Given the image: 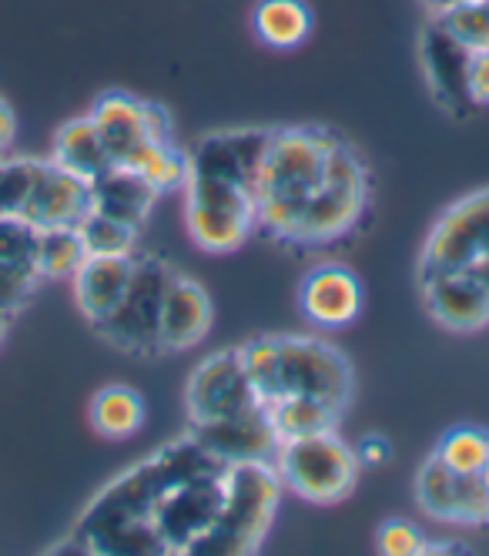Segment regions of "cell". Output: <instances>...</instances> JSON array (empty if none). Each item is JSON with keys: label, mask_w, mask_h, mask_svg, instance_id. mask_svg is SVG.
Masks as SVG:
<instances>
[{"label": "cell", "mask_w": 489, "mask_h": 556, "mask_svg": "<svg viewBox=\"0 0 489 556\" xmlns=\"http://www.w3.org/2000/svg\"><path fill=\"white\" fill-rule=\"evenodd\" d=\"M268 422L278 435V443L296 440V435L322 432V429H339L346 409L322 403V400H305V395H289V400L265 403Z\"/></svg>", "instance_id": "603a6c76"}, {"label": "cell", "mask_w": 489, "mask_h": 556, "mask_svg": "<svg viewBox=\"0 0 489 556\" xmlns=\"http://www.w3.org/2000/svg\"><path fill=\"white\" fill-rule=\"evenodd\" d=\"M281 490H292L312 506H339L359 486V453L342 440L339 429H322L278 443L272 459Z\"/></svg>", "instance_id": "8992f818"}, {"label": "cell", "mask_w": 489, "mask_h": 556, "mask_svg": "<svg viewBox=\"0 0 489 556\" xmlns=\"http://www.w3.org/2000/svg\"><path fill=\"white\" fill-rule=\"evenodd\" d=\"M8 326H11V319L8 315H0V342H4V336H8Z\"/></svg>", "instance_id": "836d02e7"}, {"label": "cell", "mask_w": 489, "mask_h": 556, "mask_svg": "<svg viewBox=\"0 0 489 556\" xmlns=\"http://www.w3.org/2000/svg\"><path fill=\"white\" fill-rule=\"evenodd\" d=\"M272 128L205 135L188 154L185 228L209 255H231L255 235V181Z\"/></svg>", "instance_id": "3957f363"}, {"label": "cell", "mask_w": 489, "mask_h": 556, "mask_svg": "<svg viewBox=\"0 0 489 556\" xmlns=\"http://www.w3.org/2000/svg\"><path fill=\"white\" fill-rule=\"evenodd\" d=\"M88 258V249L80 242L77 228H48L37 235V275L45 278H71L80 262Z\"/></svg>", "instance_id": "cb8c5ba5"}, {"label": "cell", "mask_w": 489, "mask_h": 556, "mask_svg": "<svg viewBox=\"0 0 489 556\" xmlns=\"http://www.w3.org/2000/svg\"><path fill=\"white\" fill-rule=\"evenodd\" d=\"M228 463L188 429L111 480L80 513L54 553L95 556H191L225 503Z\"/></svg>", "instance_id": "6da1fadb"}, {"label": "cell", "mask_w": 489, "mask_h": 556, "mask_svg": "<svg viewBox=\"0 0 489 556\" xmlns=\"http://www.w3.org/2000/svg\"><path fill=\"white\" fill-rule=\"evenodd\" d=\"M432 456L463 476H479L482 463L489 459V432L479 426H453L439 435Z\"/></svg>", "instance_id": "484cf974"}, {"label": "cell", "mask_w": 489, "mask_h": 556, "mask_svg": "<svg viewBox=\"0 0 489 556\" xmlns=\"http://www.w3.org/2000/svg\"><path fill=\"white\" fill-rule=\"evenodd\" d=\"M161 191L145 181L138 172L111 165L95 185H91V208L101 215H111L117 222H128L145 228V222L151 218L154 205H158Z\"/></svg>", "instance_id": "d6986e66"}, {"label": "cell", "mask_w": 489, "mask_h": 556, "mask_svg": "<svg viewBox=\"0 0 489 556\" xmlns=\"http://www.w3.org/2000/svg\"><path fill=\"white\" fill-rule=\"evenodd\" d=\"M135 271V255H88L80 268L71 275L74 282V302L88 326L104 323L108 315L125 299L128 282Z\"/></svg>", "instance_id": "ac0fdd59"}, {"label": "cell", "mask_w": 489, "mask_h": 556, "mask_svg": "<svg viewBox=\"0 0 489 556\" xmlns=\"http://www.w3.org/2000/svg\"><path fill=\"white\" fill-rule=\"evenodd\" d=\"M413 493L419 509L439 523H463V527L489 523V490L482 486L479 476H463L436 456H429L416 469Z\"/></svg>", "instance_id": "8fae6325"}, {"label": "cell", "mask_w": 489, "mask_h": 556, "mask_svg": "<svg viewBox=\"0 0 489 556\" xmlns=\"http://www.w3.org/2000/svg\"><path fill=\"white\" fill-rule=\"evenodd\" d=\"M419 4L432 14V17H439L442 11H450V8H456V4H463V0H419Z\"/></svg>", "instance_id": "1f68e13d"}, {"label": "cell", "mask_w": 489, "mask_h": 556, "mask_svg": "<svg viewBox=\"0 0 489 556\" xmlns=\"http://www.w3.org/2000/svg\"><path fill=\"white\" fill-rule=\"evenodd\" d=\"M14 138H17V114H14L11 101L0 94V154L11 151Z\"/></svg>", "instance_id": "4dcf8cb0"}, {"label": "cell", "mask_w": 489, "mask_h": 556, "mask_svg": "<svg viewBox=\"0 0 489 556\" xmlns=\"http://www.w3.org/2000/svg\"><path fill=\"white\" fill-rule=\"evenodd\" d=\"M469 101L473 108H489V51L469 58Z\"/></svg>", "instance_id": "f1b7e54d"}, {"label": "cell", "mask_w": 489, "mask_h": 556, "mask_svg": "<svg viewBox=\"0 0 489 556\" xmlns=\"http://www.w3.org/2000/svg\"><path fill=\"white\" fill-rule=\"evenodd\" d=\"M148 419V406H145V395L125 382H111L101 386L91 395V406H88V422L98 435L104 440H131L145 429Z\"/></svg>", "instance_id": "44dd1931"}, {"label": "cell", "mask_w": 489, "mask_h": 556, "mask_svg": "<svg viewBox=\"0 0 489 556\" xmlns=\"http://www.w3.org/2000/svg\"><path fill=\"white\" fill-rule=\"evenodd\" d=\"M195 440L222 456L225 463H241V459H275L278 453V435L268 422L265 403L259 409H249L241 416L209 422V426H188Z\"/></svg>", "instance_id": "e0dca14e"}, {"label": "cell", "mask_w": 489, "mask_h": 556, "mask_svg": "<svg viewBox=\"0 0 489 556\" xmlns=\"http://www.w3.org/2000/svg\"><path fill=\"white\" fill-rule=\"evenodd\" d=\"M259 406H262V400H259L249 372H244L238 345L205 355L188 376V386H185L188 426L222 422V419L241 416Z\"/></svg>", "instance_id": "30bf717a"}, {"label": "cell", "mask_w": 489, "mask_h": 556, "mask_svg": "<svg viewBox=\"0 0 489 556\" xmlns=\"http://www.w3.org/2000/svg\"><path fill=\"white\" fill-rule=\"evenodd\" d=\"M479 480H482V486L489 490V459L482 463V469H479Z\"/></svg>", "instance_id": "d6a6232c"}, {"label": "cell", "mask_w": 489, "mask_h": 556, "mask_svg": "<svg viewBox=\"0 0 489 556\" xmlns=\"http://www.w3.org/2000/svg\"><path fill=\"white\" fill-rule=\"evenodd\" d=\"M373 198L365 157L333 128L268 131L255 181V235L289 249H325L359 228Z\"/></svg>", "instance_id": "7a4b0ae2"}, {"label": "cell", "mask_w": 489, "mask_h": 556, "mask_svg": "<svg viewBox=\"0 0 489 556\" xmlns=\"http://www.w3.org/2000/svg\"><path fill=\"white\" fill-rule=\"evenodd\" d=\"M469 54L489 51V0H463L436 17Z\"/></svg>", "instance_id": "4316f807"}, {"label": "cell", "mask_w": 489, "mask_h": 556, "mask_svg": "<svg viewBox=\"0 0 489 556\" xmlns=\"http://www.w3.org/2000/svg\"><path fill=\"white\" fill-rule=\"evenodd\" d=\"M315 17L305 0H259L252 8V30L272 51H296L312 37Z\"/></svg>", "instance_id": "7402d4cb"}, {"label": "cell", "mask_w": 489, "mask_h": 556, "mask_svg": "<svg viewBox=\"0 0 489 556\" xmlns=\"http://www.w3.org/2000/svg\"><path fill=\"white\" fill-rule=\"evenodd\" d=\"M88 212H91V185L54 165L51 157H37L34 178L17 218L34 225L37 231H48V228H77Z\"/></svg>", "instance_id": "7c38bea8"}, {"label": "cell", "mask_w": 489, "mask_h": 556, "mask_svg": "<svg viewBox=\"0 0 489 556\" xmlns=\"http://www.w3.org/2000/svg\"><path fill=\"white\" fill-rule=\"evenodd\" d=\"M91 122L111 154V162L121 168H135L154 144L175 141L172 114L145 98L128 91H104L91 104Z\"/></svg>", "instance_id": "9c48e42d"}, {"label": "cell", "mask_w": 489, "mask_h": 556, "mask_svg": "<svg viewBox=\"0 0 489 556\" xmlns=\"http://www.w3.org/2000/svg\"><path fill=\"white\" fill-rule=\"evenodd\" d=\"M299 308L315 329H346L362 312L359 275L342 262H322L305 271L299 286Z\"/></svg>", "instance_id": "9a60e30c"}, {"label": "cell", "mask_w": 489, "mask_h": 556, "mask_svg": "<svg viewBox=\"0 0 489 556\" xmlns=\"http://www.w3.org/2000/svg\"><path fill=\"white\" fill-rule=\"evenodd\" d=\"M432 323L450 332H479L489 326V278L476 271H446L416 282Z\"/></svg>", "instance_id": "5bb4252c"}, {"label": "cell", "mask_w": 489, "mask_h": 556, "mask_svg": "<svg viewBox=\"0 0 489 556\" xmlns=\"http://www.w3.org/2000/svg\"><path fill=\"white\" fill-rule=\"evenodd\" d=\"M429 543L432 540H426L419 533V527L405 523V520H386L376 533V546L386 556H426Z\"/></svg>", "instance_id": "83f0119b"}, {"label": "cell", "mask_w": 489, "mask_h": 556, "mask_svg": "<svg viewBox=\"0 0 489 556\" xmlns=\"http://www.w3.org/2000/svg\"><path fill=\"white\" fill-rule=\"evenodd\" d=\"M212 326L215 305L209 289L188 271L175 268L165 292V305H161V355L195 349L198 342L209 339Z\"/></svg>", "instance_id": "2e32d148"}, {"label": "cell", "mask_w": 489, "mask_h": 556, "mask_svg": "<svg viewBox=\"0 0 489 556\" xmlns=\"http://www.w3.org/2000/svg\"><path fill=\"white\" fill-rule=\"evenodd\" d=\"M51 162L61 165L64 172L77 175L80 181H88V185H95L114 165L95 122H91V114H77L54 131Z\"/></svg>", "instance_id": "ffe728a7"}, {"label": "cell", "mask_w": 489, "mask_h": 556, "mask_svg": "<svg viewBox=\"0 0 489 556\" xmlns=\"http://www.w3.org/2000/svg\"><path fill=\"white\" fill-rule=\"evenodd\" d=\"M446 271H476L489 278V188L463 194L432 222L416 262V282Z\"/></svg>", "instance_id": "52a82bcc"}, {"label": "cell", "mask_w": 489, "mask_h": 556, "mask_svg": "<svg viewBox=\"0 0 489 556\" xmlns=\"http://www.w3.org/2000/svg\"><path fill=\"white\" fill-rule=\"evenodd\" d=\"M359 463H365V466H379V463H386L389 459V443L383 440V435H365V440L359 443Z\"/></svg>", "instance_id": "f546056e"}, {"label": "cell", "mask_w": 489, "mask_h": 556, "mask_svg": "<svg viewBox=\"0 0 489 556\" xmlns=\"http://www.w3.org/2000/svg\"><path fill=\"white\" fill-rule=\"evenodd\" d=\"M238 349L262 403L305 395L349 409L355 400L352 363L333 342L315 336H259Z\"/></svg>", "instance_id": "277c9868"}, {"label": "cell", "mask_w": 489, "mask_h": 556, "mask_svg": "<svg viewBox=\"0 0 489 556\" xmlns=\"http://www.w3.org/2000/svg\"><path fill=\"white\" fill-rule=\"evenodd\" d=\"M80 231V242H85L88 255H138V225L128 222H117L111 215L101 212H88L77 225Z\"/></svg>", "instance_id": "d4e9b609"}, {"label": "cell", "mask_w": 489, "mask_h": 556, "mask_svg": "<svg viewBox=\"0 0 489 556\" xmlns=\"http://www.w3.org/2000/svg\"><path fill=\"white\" fill-rule=\"evenodd\" d=\"M175 265L158 255H135V271L125 299L104 323L91 326L111 349L135 355V359H154L161 355V305L172 282Z\"/></svg>", "instance_id": "ba28073f"}, {"label": "cell", "mask_w": 489, "mask_h": 556, "mask_svg": "<svg viewBox=\"0 0 489 556\" xmlns=\"http://www.w3.org/2000/svg\"><path fill=\"white\" fill-rule=\"evenodd\" d=\"M281 500V480L268 459H241L225 469V503L215 527L191 556H249L265 543Z\"/></svg>", "instance_id": "5b68a950"}, {"label": "cell", "mask_w": 489, "mask_h": 556, "mask_svg": "<svg viewBox=\"0 0 489 556\" xmlns=\"http://www.w3.org/2000/svg\"><path fill=\"white\" fill-rule=\"evenodd\" d=\"M469 51L436 17L419 34V67L432 101L450 117H469Z\"/></svg>", "instance_id": "4fadbf2b"}]
</instances>
